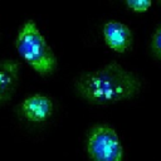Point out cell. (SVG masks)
I'll return each instance as SVG.
<instances>
[{"mask_svg":"<svg viewBox=\"0 0 161 161\" xmlns=\"http://www.w3.org/2000/svg\"><path fill=\"white\" fill-rule=\"evenodd\" d=\"M152 48L155 53L161 58V25L156 29L153 36H152Z\"/></svg>","mask_w":161,"mask_h":161,"instance_id":"8","label":"cell"},{"mask_svg":"<svg viewBox=\"0 0 161 161\" xmlns=\"http://www.w3.org/2000/svg\"><path fill=\"white\" fill-rule=\"evenodd\" d=\"M20 64L16 60L6 59L0 62V104L6 102L16 88Z\"/></svg>","mask_w":161,"mask_h":161,"instance_id":"6","label":"cell"},{"mask_svg":"<svg viewBox=\"0 0 161 161\" xmlns=\"http://www.w3.org/2000/svg\"><path fill=\"white\" fill-rule=\"evenodd\" d=\"M103 34L107 45L118 52L123 53L132 42V34L127 25L119 23V21H108L104 24Z\"/></svg>","mask_w":161,"mask_h":161,"instance_id":"5","label":"cell"},{"mask_svg":"<svg viewBox=\"0 0 161 161\" xmlns=\"http://www.w3.org/2000/svg\"><path fill=\"white\" fill-rule=\"evenodd\" d=\"M78 93L91 103L108 104L130 98L140 89V79L113 62L82 74L75 82Z\"/></svg>","mask_w":161,"mask_h":161,"instance_id":"1","label":"cell"},{"mask_svg":"<svg viewBox=\"0 0 161 161\" xmlns=\"http://www.w3.org/2000/svg\"><path fill=\"white\" fill-rule=\"evenodd\" d=\"M15 45L21 58L38 73L48 74L54 70L57 65L55 55L34 20H28L21 25Z\"/></svg>","mask_w":161,"mask_h":161,"instance_id":"2","label":"cell"},{"mask_svg":"<svg viewBox=\"0 0 161 161\" xmlns=\"http://www.w3.org/2000/svg\"><path fill=\"white\" fill-rule=\"evenodd\" d=\"M87 150L92 161H122L123 158L122 145L116 131L106 125L92 128Z\"/></svg>","mask_w":161,"mask_h":161,"instance_id":"3","label":"cell"},{"mask_svg":"<svg viewBox=\"0 0 161 161\" xmlns=\"http://www.w3.org/2000/svg\"><path fill=\"white\" fill-rule=\"evenodd\" d=\"M126 4L128 8H131L133 11H137V13L146 11L151 6L150 0H127Z\"/></svg>","mask_w":161,"mask_h":161,"instance_id":"7","label":"cell"},{"mask_svg":"<svg viewBox=\"0 0 161 161\" xmlns=\"http://www.w3.org/2000/svg\"><path fill=\"white\" fill-rule=\"evenodd\" d=\"M160 4H161V1H160Z\"/></svg>","mask_w":161,"mask_h":161,"instance_id":"9","label":"cell"},{"mask_svg":"<svg viewBox=\"0 0 161 161\" xmlns=\"http://www.w3.org/2000/svg\"><path fill=\"white\" fill-rule=\"evenodd\" d=\"M20 111L25 118L31 122H42L47 119L53 111L52 101L43 94H33L21 102Z\"/></svg>","mask_w":161,"mask_h":161,"instance_id":"4","label":"cell"}]
</instances>
